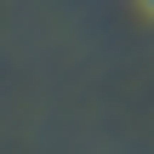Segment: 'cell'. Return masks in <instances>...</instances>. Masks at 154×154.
Segmentation results:
<instances>
[{
  "instance_id": "6da1fadb",
  "label": "cell",
  "mask_w": 154,
  "mask_h": 154,
  "mask_svg": "<svg viewBox=\"0 0 154 154\" xmlns=\"http://www.w3.org/2000/svg\"><path fill=\"white\" fill-rule=\"evenodd\" d=\"M149 6H154V0H149Z\"/></svg>"
}]
</instances>
